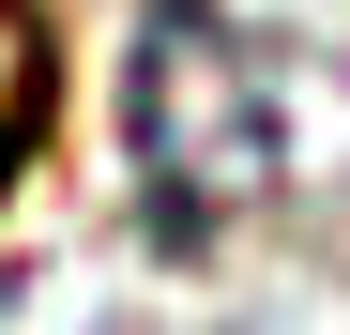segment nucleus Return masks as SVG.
Listing matches in <instances>:
<instances>
[{"instance_id": "f257e3e1", "label": "nucleus", "mask_w": 350, "mask_h": 335, "mask_svg": "<svg viewBox=\"0 0 350 335\" xmlns=\"http://www.w3.org/2000/svg\"><path fill=\"white\" fill-rule=\"evenodd\" d=\"M122 152H137V198L183 259L228 244L289 183V62L213 0H152L137 62H122Z\"/></svg>"}, {"instance_id": "f03ea898", "label": "nucleus", "mask_w": 350, "mask_h": 335, "mask_svg": "<svg viewBox=\"0 0 350 335\" xmlns=\"http://www.w3.org/2000/svg\"><path fill=\"white\" fill-rule=\"evenodd\" d=\"M46 122H62V31H46V0H0V198L31 183Z\"/></svg>"}]
</instances>
